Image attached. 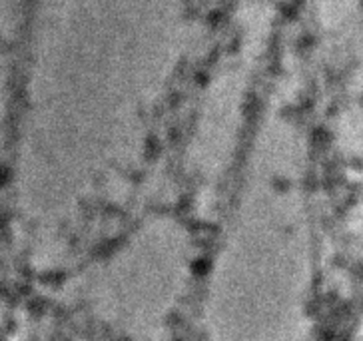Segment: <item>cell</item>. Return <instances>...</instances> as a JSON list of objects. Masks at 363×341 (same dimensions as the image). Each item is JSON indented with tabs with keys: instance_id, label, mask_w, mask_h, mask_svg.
I'll return each mask as SVG.
<instances>
[{
	"instance_id": "1",
	"label": "cell",
	"mask_w": 363,
	"mask_h": 341,
	"mask_svg": "<svg viewBox=\"0 0 363 341\" xmlns=\"http://www.w3.org/2000/svg\"><path fill=\"white\" fill-rule=\"evenodd\" d=\"M310 206L272 181L230 208L203 288L200 341H306Z\"/></svg>"
},
{
	"instance_id": "3",
	"label": "cell",
	"mask_w": 363,
	"mask_h": 341,
	"mask_svg": "<svg viewBox=\"0 0 363 341\" xmlns=\"http://www.w3.org/2000/svg\"><path fill=\"white\" fill-rule=\"evenodd\" d=\"M66 341H118L114 337H108V335H76L72 340Z\"/></svg>"
},
{
	"instance_id": "2",
	"label": "cell",
	"mask_w": 363,
	"mask_h": 341,
	"mask_svg": "<svg viewBox=\"0 0 363 341\" xmlns=\"http://www.w3.org/2000/svg\"><path fill=\"white\" fill-rule=\"evenodd\" d=\"M194 242L178 218L156 213L70 284V306L118 341H164L190 289Z\"/></svg>"
}]
</instances>
